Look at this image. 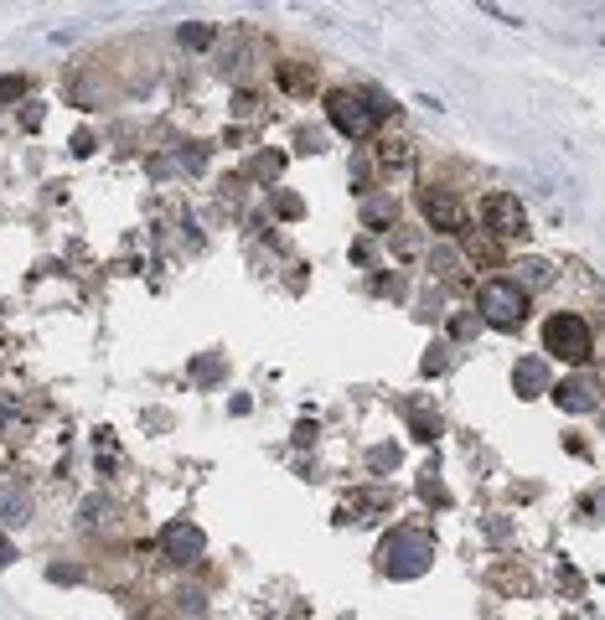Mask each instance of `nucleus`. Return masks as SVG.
<instances>
[{"label":"nucleus","mask_w":605,"mask_h":620,"mask_svg":"<svg viewBox=\"0 0 605 620\" xmlns=\"http://www.w3.org/2000/svg\"><path fill=\"white\" fill-rule=\"evenodd\" d=\"M543 352L559 357V362H569V367H580V362H590V352H595V336H590V326L574 316V310H559V316L543 321Z\"/></svg>","instance_id":"f257e3e1"},{"label":"nucleus","mask_w":605,"mask_h":620,"mask_svg":"<svg viewBox=\"0 0 605 620\" xmlns=\"http://www.w3.org/2000/svg\"><path fill=\"white\" fill-rule=\"evenodd\" d=\"M476 305L492 326H518L528 316V290L512 285V279H487V285L476 290Z\"/></svg>","instance_id":"f03ea898"},{"label":"nucleus","mask_w":605,"mask_h":620,"mask_svg":"<svg viewBox=\"0 0 605 620\" xmlns=\"http://www.w3.org/2000/svg\"><path fill=\"white\" fill-rule=\"evenodd\" d=\"M326 119L337 124V130L347 135V140H368L373 135V124H378V114L357 99V93H326Z\"/></svg>","instance_id":"7ed1b4c3"},{"label":"nucleus","mask_w":605,"mask_h":620,"mask_svg":"<svg viewBox=\"0 0 605 620\" xmlns=\"http://www.w3.org/2000/svg\"><path fill=\"white\" fill-rule=\"evenodd\" d=\"M481 223L492 228V238H518V233H528V212L512 192H492L481 202Z\"/></svg>","instance_id":"20e7f679"},{"label":"nucleus","mask_w":605,"mask_h":620,"mask_svg":"<svg viewBox=\"0 0 605 620\" xmlns=\"http://www.w3.org/2000/svg\"><path fill=\"white\" fill-rule=\"evenodd\" d=\"M383 558H388V574H419L425 558H430V538L425 533H399V538H388Z\"/></svg>","instance_id":"39448f33"},{"label":"nucleus","mask_w":605,"mask_h":620,"mask_svg":"<svg viewBox=\"0 0 605 620\" xmlns=\"http://www.w3.org/2000/svg\"><path fill=\"white\" fill-rule=\"evenodd\" d=\"M161 553L171 564H197L202 558V527L197 522H166L161 527Z\"/></svg>","instance_id":"423d86ee"},{"label":"nucleus","mask_w":605,"mask_h":620,"mask_svg":"<svg viewBox=\"0 0 605 620\" xmlns=\"http://www.w3.org/2000/svg\"><path fill=\"white\" fill-rule=\"evenodd\" d=\"M419 202H425V217H430L440 233H450V238L466 233V212L456 207V197H440L435 186H425V197H419Z\"/></svg>","instance_id":"0eeeda50"},{"label":"nucleus","mask_w":605,"mask_h":620,"mask_svg":"<svg viewBox=\"0 0 605 620\" xmlns=\"http://www.w3.org/2000/svg\"><path fill=\"white\" fill-rule=\"evenodd\" d=\"M554 398H559V409H569V414H590L595 409V383H585V378H564L559 388H554Z\"/></svg>","instance_id":"6e6552de"},{"label":"nucleus","mask_w":605,"mask_h":620,"mask_svg":"<svg viewBox=\"0 0 605 620\" xmlns=\"http://www.w3.org/2000/svg\"><path fill=\"white\" fill-rule=\"evenodd\" d=\"M26 93H32V83H26L21 73H6V78H0V104H16V99H26Z\"/></svg>","instance_id":"1a4fd4ad"},{"label":"nucleus","mask_w":605,"mask_h":620,"mask_svg":"<svg viewBox=\"0 0 605 620\" xmlns=\"http://www.w3.org/2000/svg\"><path fill=\"white\" fill-rule=\"evenodd\" d=\"M280 83L300 93V88H311V73H306V68H290V62H280Z\"/></svg>","instance_id":"9d476101"},{"label":"nucleus","mask_w":605,"mask_h":620,"mask_svg":"<svg viewBox=\"0 0 605 620\" xmlns=\"http://www.w3.org/2000/svg\"><path fill=\"white\" fill-rule=\"evenodd\" d=\"M518 388H523V393H528V388H543V367H538V362H523V367H518Z\"/></svg>","instance_id":"9b49d317"},{"label":"nucleus","mask_w":605,"mask_h":620,"mask_svg":"<svg viewBox=\"0 0 605 620\" xmlns=\"http://www.w3.org/2000/svg\"><path fill=\"white\" fill-rule=\"evenodd\" d=\"M181 42H187V47H207V42H213V26H181Z\"/></svg>","instance_id":"f8f14e48"},{"label":"nucleus","mask_w":605,"mask_h":620,"mask_svg":"<svg viewBox=\"0 0 605 620\" xmlns=\"http://www.w3.org/2000/svg\"><path fill=\"white\" fill-rule=\"evenodd\" d=\"M6 564H16V548H11V538H0V569Z\"/></svg>","instance_id":"ddd939ff"}]
</instances>
